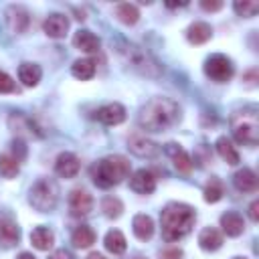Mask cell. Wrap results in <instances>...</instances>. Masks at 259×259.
I'll return each mask as SVG.
<instances>
[{
	"mask_svg": "<svg viewBox=\"0 0 259 259\" xmlns=\"http://www.w3.org/2000/svg\"><path fill=\"white\" fill-rule=\"evenodd\" d=\"M182 119L180 105L170 97H154L150 99L138 115V123L146 132H168Z\"/></svg>",
	"mask_w": 259,
	"mask_h": 259,
	"instance_id": "cell-1",
	"label": "cell"
},
{
	"mask_svg": "<svg viewBox=\"0 0 259 259\" xmlns=\"http://www.w3.org/2000/svg\"><path fill=\"white\" fill-rule=\"evenodd\" d=\"M196 221V212L190 204L184 202H168L162 208L160 214V227H162V239L168 243L184 239Z\"/></svg>",
	"mask_w": 259,
	"mask_h": 259,
	"instance_id": "cell-2",
	"label": "cell"
},
{
	"mask_svg": "<svg viewBox=\"0 0 259 259\" xmlns=\"http://www.w3.org/2000/svg\"><path fill=\"white\" fill-rule=\"evenodd\" d=\"M130 170H132V166H130V160L125 156L111 154V156H105L93 164L91 178H93L95 186L107 190V188H113L119 182H123L130 176Z\"/></svg>",
	"mask_w": 259,
	"mask_h": 259,
	"instance_id": "cell-3",
	"label": "cell"
},
{
	"mask_svg": "<svg viewBox=\"0 0 259 259\" xmlns=\"http://www.w3.org/2000/svg\"><path fill=\"white\" fill-rule=\"evenodd\" d=\"M233 138L249 148H255L259 142V117L255 107H243L231 115Z\"/></svg>",
	"mask_w": 259,
	"mask_h": 259,
	"instance_id": "cell-4",
	"label": "cell"
},
{
	"mask_svg": "<svg viewBox=\"0 0 259 259\" xmlns=\"http://www.w3.org/2000/svg\"><path fill=\"white\" fill-rule=\"evenodd\" d=\"M59 200V186L55 180L51 178H40L32 184L30 192H28V202L32 204L34 210L38 212H49L57 206Z\"/></svg>",
	"mask_w": 259,
	"mask_h": 259,
	"instance_id": "cell-5",
	"label": "cell"
},
{
	"mask_svg": "<svg viewBox=\"0 0 259 259\" xmlns=\"http://www.w3.org/2000/svg\"><path fill=\"white\" fill-rule=\"evenodd\" d=\"M119 53L125 57V61H127L140 75L158 77V75L162 73V67L158 65V61H156L150 53H146L144 49H140V47H136V45L125 42V45H121Z\"/></svg>",
	"mask_w": 259,
	"mask_h": 259,
	"instance_id": "cell-6",
	"label": "cell"
},
{
	"mask_svg": "<svg viewBox=\"0 0 259 259\" xmlns=\"http://www.w3.org/2000/svg\"><path fill=\"white\" fill-rule=\"evenodd\" d=\"M204 75L214 83H227L235 75V65L229 57L217 53L204 61Z\"/></svg>",
	"mask_w": 259,
	"mask_h": 259,
	"instance_id": "cell-7",
	"label": "cell"
},
{
	"mask_svg": "<svg viewBox=\"0 0 259 259\" xmlns=\"http://www.w3.org/2000/svg\"><path fill=\"white\" fill-rule=\"evenodd\" d=\"M20 241V229L18 225L4 212H0V247L12 249Z\"/></svg>",
	"mask_w": 259,
	"mask_h": 259,
	"instance_id": "cell-8",
	"label": "cell"
},
{
	"mask_svg": "<svg viewBox=\"0 0 259 259\" xmlns=\"http://www.w3.org/2000/svg\"><path fill=\"white\" fill-rule=\"evenodd\" d=\"M69 208H71V214L85 217L93 210V196L83 188H75L69 194Z\"/></svg>",
	"mask_w": 259,
	"mask_h": 259,
	"instance_id": "cell-9",
	"label": "cell"
},
{
	"mask_svg": "<svg viewBox=\"0 0 259 259\" xmlns=\"http://www.w3.org/2000/svg\"><path fill=\"white\" fill-rule=\"evenodd\" d=\"M28 22H30V18H28V10L24 6L12 4L6 8V24L14 34H22L28 28Z\"/></svg>",
	"mask_w": 259,
	"mask_h": 259,
	"instance_id": "cell-10",
	"label": "cell"
},
{
	"mask_svg": "<svg viewBox=\"0 0 259 259\" xmlns=\"http://www.w3.org/2000/svg\"><path fill=\"white\" fill-rule=\"evenodd\" d=\"M95 117H97V121H101L105 125H119L125 119V107L117 101L105 103L95 111Z\"/></svg>",
	"mask_w": 259,
	"mask_h": 259,
	"instance_id": "cell-11",
	"label": "cell"
},
{
	"mask_svg": "<svg viewBox=\"0 0 259 259\" xmlns=\"http://www.w3.org/2000/svg\"><path fill=\"white\" fill-rule=\"evenodd\" d=\"M130 188L140 194H152L156 190V176L148 168H140L130 176Z\"/></svg>",
	"mask_w": 259,
	"mask_h": 259,
	"instance_id": "cell-12",
	"label": "cell"
},
{
	"mask_svg": "<svg viewBox=\"0 0 259 259\" xmlns=\"http://www.w3.org/2000/svg\"><path fill=\"white\" fill-rule=\"evenodd\" d=\"M127 148H130L136 156H140V158H154V156L160 152V146H158L154 140H148L146 136H140V134L130 136Z\"/></svg>",
	"mask_w": 259,
	"mask_h": 259,
	"instance_id": "cell-13",
	"label": "cell"
},
{
	"mask_svg": "<svg viewBox=\"0 0 259 259\" xmlns=\"http://www.w3.org/2000/svg\"><path fill=\"white\" fill-rule=\"evenodd\" d=\"M42 30L51 38H63L67 34V30H69V18L65 14H61V12H53V14H49L45 18Z\"/></svg>",
	"mask_w": 259,
	"mask_h": 259,
	"instance_id": "cell-14",
	"label": "cell"
},
{
	"mask_svg": "<svg viewBox=\"0 0 259 259\" xmlns=\"http://www.w3.org/2000/svg\"><path fill=\"white\" fill-rule=\"evenodd\" d=\"M79 158L73 154V152H63L59 154L57 162H55V172L61 176V178H75L79 174Z\"/></svg>",
	"mask_w": 259,
	"mask_h": 259,
	"instance_id": "cell-15",
	"label": "cell"
},
{
	"mask_svg": "<svg viewBox=\"0 0 259 259\" xmlns=\"http://www.w3.org/2000/svg\"><path fill=\"white\" fill-rule=\"evenodd\" d=\"M164 152H166V154L172 158V162H174V166H176V170H178V172L188 174V172L192 170V158L188 156V152H186V150H184L180 144L170 142V144H166Z\"/></svg>",
	"mask_w": 259,
	"mask_h": 259,
	"instance_id": "cell-16",
	"label": "cell"
},
{
	"mask_svg": "<svg viewBox=\"0 0 259 259\" xmlns=\"http://www.w3.org/2000/svg\"><path fill=\"white\" fill-rule=\"evenodd\" d=\"M73 47L79 49L81 53L91 55V53H97V51H99L101 40H99V36H95L91 30L81 28V30H77L75 36H73Z\"/></svg>",
	"mask_w": 259,
	"mask_h": 259,
	"instance_id": "cell-17",
	"label": "cell"
},
{
	"mask_svg": "<svg viewBox=\"0 0 259 259\" xmlns=\"http://www.w3.org/2000/svg\"><path fill=\"white\" fill-rule=\"evenodd\" d=\"M210 36H212V26L208 22L196 20L186 28V38L192 45H204L206 40H210Z\"/></svg>",
	"mask_w": 259,
	"mask_h": 259,
	"instance_id": "cell-18",
	"label": "cell"
},
{
	"mask_svg": "<svg viewBox=\"0 0 259 259\" xmlns=\"http://www.w3.org/2000/svg\"><path fill=\"white\" fill-rule=\"evenodd\" d=\"M221 227H223V233L227 237H239L243 231H245V221L239 212L235 210H229L221 217Z\"/></svg>",
	"mask_w": 259,
	"mask_h": 259,
	"instance_id": "cell-19",
	"label": "cell"
},
{
	"mask_svg": "<svg viewBox=\"0 0 259 259\" xmlns=\"http://www.w3.org/2000/svg\"><path fill=\"white\" fill-rule=\"evenodd\" d=\"M198 245L202 251H219L223 247V235L214 227H204L198 233Z\"/></svg>",
	"mask_w": 259,
	"mask_h": 259,
	"instance_id": "cell-20",
	"label": "cell"
},
{
	"mask_svg": "<svg viewBox=\"0 0 259 259\" xmlns=\"http://www.w3.org/2000/svg\"><path fill=\"white\" fill-rule=\"evenodd\" d=\"M132 231H134V235L140 241H150L152 235H154V221H152V217L144 214V212L136 214L134 221H132Z\"/></svg>",
	"mask_w": 259,
	"mask_h": 259,
	"instance_id": "cell-21",
	"label": "cell"
},
{
	"mask_svg": "<svg viewBox=\"0 0 259 259\" xmlns=\"http://www.w3.org/2000/svg\"><path fill=\"white\" fill-rule=\"evenodd\" d=\"M233 184L239 192H255L257 190V174L251 168H241L233 176Z\"/></svg>",
	"mask_w": 259,
	"mask_h": 259,
	"instance_id": "cell-22",
	"label": "cell"
},
{
	"mask_svg": "<svg viewBox=\"0 0 259 259\" xmlns=\"http://www.w3.org/2000/svg\"><path fill=\"white\" fill-rule=\"evenodd\" d=\"M42 77V69L36 63H20L18 67V79L24 87H36Z\"/></svg>",
	"mask_w": 259,
	"mask_h": 259,
	"instance_id": "cell-23",
	"label": "cell"
},
{
	"mask_svg": "<svg viewBox=\"0 0 259 259\" xmlns=\"http://www.w3.org/2000/svg\"><path fill=\"white\" fill-rule=\"evenodd\" d=\"M30 243L38 251H49L53 247V243H55V235H53V231L49 227H36L30 233Z\"/></svg>",
	"mask_w": 259,
	"mask_h": 259,
	"instance_id": "cell-24",
	"label": "cell"
},
{
	"mask_svg": "<svg viewBox=\"0 0 259 259\" xmlns=\"http://www.w3.org/2000/svg\"><path fill=\"white\" fill-rule=\"evenodd\" d=\"M217 152H219V156L227 162V164H231V166H235V164H239L241 162V158H239V152H237V148L233 146V142L227 138V136H221L219 140H217Z\"/></svg>",
	"mask_w": 259,
	"mask_h": 259,
	"instance_id": "cell-25",
	"label": "cell"
},
{
	"mask_svg": "<svg viewBox=\"0 0 259 259\" xmlns=\"http://www.w3.org/2000/svg\"><path fill=\"white\" fill-rule=\"evenodd\" d=\"M71 75H73L75 79L89 81V79L95 75V61H93V59H89V57L77 59V61L71 65Z\"/></svg>",
	"mask_w": 259,
	"mask_h": 259,
	"instance_id": "cell-26",
	"label": "cell"
},
{
	"mask_svg": "<svg viewBox=\"0 0 259 259\" xmlns=\"http://www.w3.org/2000/svg\"><path fill=\"white\" fill-rule=\"evenodd\" d=\"M71 243L79 249H87L95 243V231L89 225H79L73 233H71Z\"/></svg>",
	"mask_w": 259,
	"mask_h": 259,
	"instance_id": "cell-27",
	"label": "cell"
},
{
	"mask_svg": "<svg viewBox=\"0 0 259 259\" xmlns=\"http://www.w3.org/2000/svg\"><path fill=\"white\" fill-rule=\"evenodd\" d=\"M103 245H105V249H107L109 253H113V255H121V253L127 249V241H125L123 233L117 231V229L107 231V235H105V239H103Z\"/></svg>",
	"mask_w": 259,
	"mask_h": 259,
	"instance_id": "cell-28",
	"label": "cell"
},
{
	"mask_svg": "<svg viewBox=\"0 0 259 259\" xmlns=\"http://www.w3.org/2000/svg\"><path fill=\"white\" fill-rule=\"evenodd\" d=\"M115 16H117L119 22H123V24L130 26V24H136V22L140 20V10H138L136 4L121 2V4L115 6Z\"/></svg>",
	"mask_w": 259,
	"mask_h": 259,
	"instance_id": "cell-29",
	"label": "cell"
},
{
	"mask_svg": "<svg viewBox=\"0 0 259 259\" xmlns=\"http://www.w3.org/2000/svg\"><path fill=\"white\" fill-rule=\"evenodd\" d=\"M223 194H225L223 182H221L217 176H212V178L206 182V186H204V200H206V202H219V200L223 198Z\"/></svg>",
	"mask_w": 259,
	"mask_h": 259,
	"instance_id": "cell-30",
	"label": "cell"
},
{
	"mask_svg": "<svg viewBox=\"0 0 259 259\" xmlns=\"http://www.w3.org/2000/svg\"><path fill=\"white\" fill-rule=\"evenodd\" d=\"M101 210H103V214L107 219H117L123 212V202L117 196H105L101 200Z\"/></svg>",
	"mask_w": 259,
	"mask_h": 259,
	"instance_id": "cell-31",
	"label": "cell"
},
{
	"mask_svg": "<svg viewBox=\"0 0 259 259\" xmlns=\"http://www.w3.org/2000/svg\"><path fill=\"white\" fill-rule=\"evenodd\" d=\"M20 170V162L12 154H0V174L4 178H14Z\"/></svg>",
	"mask_w": 259,
	"mask_h": 259,
	"instance_id": "cell-32",
	"label": "cell"
},
{
	"mask_svg": "<svg viewBox=\"0 0 259 259\" xmlns=\"http://www.w3.org/2000/svg\"><path fill=\"white\" fill-rule=\"evenodd\" d=\"M233 8H235V12H237L239 16L251 18V16H255V14L259 12V2H255V0H237V2L233 4Z\"/></svg>",
	"mask_w": 259,
	"mask_h": 259,
	"instance_id": "cell-33",
	"label": "cell"
},
{
	"mask_svg": "<svg viewBox=\"0 0 259 259\" xmlns=\"http://www.w3.org/2000/svg\"><path fill=\"white\" fill-rule=\"evenodd\" d=\"M16 91H18V87H16L14 79L8 73L0 71V93H16Z\"/></svg>",
	"mask_w": 259,
	"mask_h": 259,
	"instance_id": "cell-34",
	"label": "cell"
},
{
	"mask_svg": "<svg viewBox=\"0 0 259 259\" xmlns=\"http://www.w3.org/2000/svg\"><path fill=\"white\" fill-rule=\"evenodd\" d=\"M160 259H182V249H178V247L164 249V251L160 253Z\"/></svg>",
	"mask_w": 259,
	"mask_h": 259,
	"instance_id": "cell-35",
	"label": "cell"
},
{
	"mask_svg": "<svg viewBox=\"0 0 259 259\" xmlns=\"http://www.w3.org/2000/svg\"><path fill=\"white\" fill-rule=\"evenodd\" d=\"M200 6H202V10H206V12H217V10L223 8V2H221V0H202Z\"/></svg>",
	"mask_w": 259,
	"mask_h": 259,
	"instance_id": "cell-36",
	"label": "cell"
},
{
	"mask_svg": "<svg viewBox=\"0 0 259 259\" xmlns=\"http://www.w3.org/2000/svg\"><path fill=\"white\" fill-rule=\"evenodd\" d=\"M249 217H251L253 223L259 221V200H253V202L249 204Z\"/></svg>",
	"mask_w": 259,
	"mask_h": 259,
	"instance_id": "cell-37",
	"label": "cell"
},
{
	"mask_svg": "<svg viewBox=\"0 0 259 259\" xmlns=\"http://www.w3.org/2000/svg\"><path fill=\"white\" fill-rule=\"evenodd\" d=\"M49 259H73V257H71V253L65 251V249H57V251H53V253L49 255Z\"/></svg>",
	"mask_w": 259,
	"mask_h": 259,
	"instance_id": "cell-38",
	"label": "cell"
},
{
	"mask_svg": "<svg viewBox=\"0 0 259 259\" xmlns=\"http://www.w3.org/2000/svg\"><path fill=\"white\" fill-rule=\"evenodd\" d=\"M243 81H247L249 85H253L257 81V69H249L245 75H243Z\"/></svg>",
	"mask_w": 259,
	"mask_h": 259,
	"instance_id": "cell-39",
	"label": "cell"
},
{
	"mask_svg": "<svg viewBox=\"0 0 259 259\" xmlns=\"http://www.w3.org/2000/svg\"><path fill=\"white\" fill-rule=\"evenodd\" d=\"M16 259H36V257H34L32 253H28V251H22V253H20Z\"/></svg>",
	"mask_w": 259,
	"mask_h": 259,
	"instance_id": "cell-40",
	"label": "cell"
},
{
	"mask_svg": "<svg viewBox=\"0 0 259 259\" xmlns=\"http://www.w3.org/2000/svg\"><path fill=\"white\" fill-rule=\"evenodd\" d=\"M87 259H107V257H105V255H101V253H97V251H95V253H89V257H87Z\"/></svg>",
	"mask_w": 259,
	"mask_h": 259,
	"instance_id": "cell-41",
	"label": "cell"
},
{
	"mask_svg": "<svg viewBox=\"0 0 259 259\" xmlns=\"http://www.w3.org/2000/svg\"><path fill=\"white\" fill-rule=\"evenodd\" d=\"M233 259H247V257H233Z\"/></svg>",
	"mask_w": 259,
	"mask_h": 259,
	"instance_id": "cell-42",
	"label": "cell"
},
{
	"mask_svg": "<svg viewBox=\"0 0 259 259\" xmlns=\"http://www.w3.org/2000/svg\"><path fill=\"white\" fill-rule=\"evenodd\" d=\"M136 259H146V257H136Z\"/></svg>",
	"mask_w": 259,
	"mask_h": 259,
	"instance_id": "cell-43",
	"label": "cell"
}]
</instances>
